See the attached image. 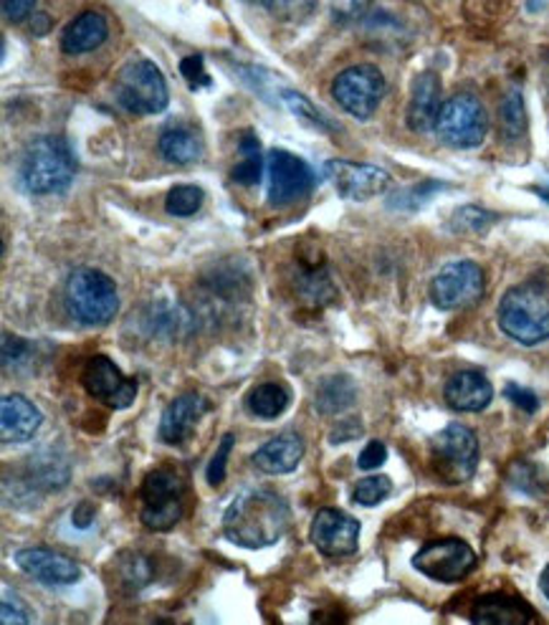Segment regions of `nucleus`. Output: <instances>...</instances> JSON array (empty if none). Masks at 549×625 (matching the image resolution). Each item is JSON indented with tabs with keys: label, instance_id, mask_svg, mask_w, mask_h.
<instances>
[{
	"label": "nucleus",
	"instance_id": "nucleus-1",
	"mask_svg": "<svg viewBox=\"0 0 549 625\" xmlns=\"http://www.w3.org/2000/svg\"><path fill=\"white\" fill-rule=\"evenodd\" d=\"M292 522L289 501L269 486H248L231 501L223 514L229 542L246 549L271 547L284 537Z\"/></svg>",
	"mask_w": 549,
	"mask_h": 625
},
{
	"label": "nucleus",
	"instance_id": "nucleus-2",
	"mask_svg": "<svg viewBox=\"0 0 549 625\" xmlns=\"http://www.w3.org/2000/svg\"><path fill=\"white\" fill-rule=\"evenodd\" d=\"M77 160L74 152L61 137H38L21 158L19 177L23 188L34 196H59L74 183Z\"/></svg>",
	"mask_w": 549,
	"mask_h": 625
},
{
	"label": "nucleus",
	"instance_id": "nucleus-3",
	"mask_svg": "<svg viewBox=\"0 0 549 625\" xmlns=\"http://www.w3.org/2000/svg\"><path fill=\"white\" fill-rule=\"evenodd\" d=\"M499 327L514 343L535 347L549 339V287L527 281L509 289L499 304Z\"/></svg>",
	"mask_w": 549,
	"mask_h": 625
},
{
	"label": "nucleus",
	"instance_id": "nucleus-4",
	"mask_svg": "<svg viewBox=\"0 0 549 625\" xmlns=\"http://www.w3.org/2000/svg\"><path fill=\"white\" fill-rule=\"evenodd\" d=\"M63 299H67L71 316L77 322L89 324V327L109 324L119 310L115 281L107 274L89 269V266L69 274L67 287H63Z\"/></svg>",
	"mask_w": 549,
	"mask_h": 625
},
{
	"label": "nucleus",
	"instance_id": "nucleus-5",
	"mask_svg": "<svg viewBox=\"0 0 549 625\" xmlns=\"http://www.w3.org/2000/svg\"><path fill=\"white\" fill-rule=\"evenodd\" d=\"M115 96L119 107L140 117L160 115L170 102L163 71L148 59H132L125 63L115 81Z\"/></svg>",
	"mask_w": 549,
	"mask_h": 625
},
{
	"label": "nucleus",
	"instance_id": "nucleus-6",
	"mask_svg": "<svg viewBox=\"0 0 549 625\" xmlns=\"http://www.w3.org/2000/svg\"><path fill=\"white\" fill-rule=\"evenodd\" d=\"M431 466L443 484H464L479 466V438L471 428L451 424L431 441Z\"/></svg>",
	"mask_w": 549,
	"mask_h": 625
},
{
	"label": "nucleus",
	"instance_id": "nucleus-7",
	"mask_svg": "<svg viewBox=\"0 0 549 625\" xmlns=\"http://www.w3.org/2000/svg\"><path fill=\"white\" fill-rule=\"evenodd\" d=\"M185 482L175 468L163 466L150 471L140 486L142 524L152 532H167L183 519Z\"/></svg>",
	"mask_w": 549,
	"mask_h": 625
},
{
	"label": "nucleus",
	"instance_id": "nucleus-8",
	"mask_svg": "<svg viewBox=\"0 0 549 625\" xmlns=\"http://www.w3.org/2000/svg\"><path fill=\"white\" fill-rule=\"evenodd\" d=\"M435 132L443 144L454 150L479 148L489 132V117L479 96L466 92L451 96L435 121Z\"/></svg>",
	"mask_w": 549,
	"mask_h": 625
},
{
	"label": "nucleus",
	"instance_id": "nucleus-9",
	"mask_svg": "<svg viewBox=\"0 0 549 625\" xmlns=\"http://www.w3.org/2000/svg\"><path fill=\"white\" fill-rule=\"evenodd\" d=\"M387 92V81L383 71L373 63H360V67L344 69L332 81V96L347 115L358 119H370L381 107Z\"/></svg>",
	"mask_w": 549,
	"mask_h": 625
},
{
	"label": "nucleus",
	"instance_id": "nucleus-10",
	"mask_svg": "<svg viewBox=\"0 0 549 625\" xmlns=\"http://www.w3.org/2000/svg\"><path fill=\"white\" fill-rule=\"evenodd\" d=\"M483 289H487V276L479 264L454 262L433 276L431 299L439 310H468L483 297Z\"/></svg>",
	"mask_w": 549,
	"mask_h": 625
},
{
	"label": "nucleus",
	"instance_id": "nucleus-11",
	"mask_svg": "<svg viewBox=\"0 0 549 625\" xmlns=\"http://www.w3.org/2000/svg\"><path fill=\"white\" fill-rule=\"evenodd\" d=\"M413 567L431 580L458 582L476 567V552L464 540H435L416 552Z\"/></svg>",
	"mask_w": 549,
	"mask_h": 625
},
{
	"label": "nucleus",
	"instance_id": "nucleus-12",
	"mask_svg": "<svg viewBox=\"0 0 549 625\" xmlns=\"http://www.w3.org/2000/svg\"><path fill=\"white\" fill-rule=\"evenodd\" d=\"M82 385L89 397L115 410H125L137 397V380L127 378L115 360L104 355L89 357L82 372Z\"/></svg>",
	"mask_w": 549,
	"mask_h": 625
},
{
	"label": "nucleus",
	"instance_id": "nucleus-13",
	"mask_svg": "<svg viewBox=\"0 0 549 625\" xmlns=\"http://www.w3.org/2000/svg\"><path fill=\"white\" fill-rule=\"evenodd\" d=\"M314 183V170L302 158L287 150L269 152V200L271 206H289V202L309 196Z\"/></svg>",
	"mask_w": 549,
	"mask_h": 625
},
{
	"label": "nucleus",
	"instance_id": "nucleus-14",
	"mask_svg": "<svg viewBox=\"0 0 549 625\" xmlns=\"http://www.w3.org/2000/svg\"><path fill=\"white\" fill-rule=\"evenodd\" d=\"M325 177L335 185V190L344 200L365 202L390 188V175L377 165H358L347 160H329L325 165Z\"/></svg>",
	"mask_w": 549,
	"mask_h": 625
},
{
	"label": "nucleus",
	"instance_id": "nucleus-15",
	"mask_svg": "<svg viewBox=\"0 0 549 625\" xmlns=\"http://www.w3.org/2000/svg\"><path fill=\"white\" fill-rule=\"evenodd\" d=\"M309 540L322 555L347 557L360 547V522L342 509H322L312 522Z\"/></svg>",
	"mask_w": 549,
	"mask_h": 625
},
{
	"label": "nucleus",
	"instance_id": "nucleus-16",
	"mask_svg": "<svg viewBox=\"0 0 549 625\" xmlns=\"http://www.w3.org/2000/svg\"><path fill=\"white\" fill-rule=\"evenodd\" d=\"M15 565L21 567L28 578H34L44 586L59 588V586H71L82 578V567H79L74 559L61 555V552L44 549V547H26L15 552Z\"/></svg>",
	"mask_w": 549,
	"mask_h": 625
},
{
	"label": "nucleus",
	"instance_id": "nucleus-17",
	"mask_svg": "<svg viewBox=\"0 0 549 625\" xmlns=\"http://www.w3.org/2000/svg\"><path fill=\"white\" fill-rule=\"evenodd\" d=\"M208 401L200 393H183L167 405L160 418V438L170 445H180L188 441L196 430L198 420L206 416Z\"/></svg>",
	"mask_w": 549,
	"mask_h": 625
},
{
	"label": "nucleus",
	"instance_id": "nucleus-18",
	"mask_svg": "<svg viewBox=\"0 0 549 625\" xmlns=\"http://www.w3.org/2000/svg\"><path fill=\"white\" fill-rule=\"evenodd\" d=\"M44 424L42 410L19 393L5 395L0 403V438L3 443H26Z\"/></svg>",
	"mask_w": 549,
	"mask_h": 625
},
{
	"label": "nucleus",
	"instance_id": "nucleus-19",
	"mask_svg": "<svg viewBox=\"0 0 549 625\" xmlns=\"http://www.w3.org/2000/svg\"><path fill=\"white\" fill-rule=\"evenodd\" d=\"M302 459H304V438L299 433H292V430L266 441L252 456L254 466L269 476L292 474V471L302 464Z\"/></svg>",
	"mask_w": 549,
	"mask_h": 625
},
{
	"label": "nucleus",
	"instance_id": "nucleus-20",
	"mask_svg": "<svg viewBox=\"0 0 549 625\" xmlns=\"http://www.w3.org/2000/svg\"><path fill=\"white\" fill-rule=\"evenodd\" d=\"M443 109L441 102V79L435 71H423L416 79L413 92H410L408 104V127L413 132H431Z\"/></svg>",
	"mask_w": 549,
	"mask_h": 625
},
{
	"label": "nucleus",
	"instance_id": "nucleus-21",
	"mask_svg": "<svg viewBox=\"0 0 549 625\" xmlns=\"http://www.w3.org/2000/svg\"><path fill=\"white\" fill-rule=\"evenodd\" d=\"M446 403L454 410L462 413H479L487 408L494 397V387H491L489 378L479 370H462L446 383Z\"/></svg>",
	"mask_w": 549,
	"mask_h": 625
},
{
	"label": "nucleus",
	"instance_id": "nucleus-22",
	"mask_svg": "<svg viewBox=\"0 0 549 625\" xmlns=\"http://www.w3.org/2000/svg\"><path fill=\"white\" fill-rule=\"evenodd\" d=\"M471 621L481 625H524L539 623L537 613L527 603L512 595H483L474 603Z\"/></svg>",
	"mask_w": 549,
	"mask_h": 625
},
{
	"label": "nucleus",
	"instance_id": "nucleus-23",
	"mask_svg": "<svg viewBox=\"0 0 549 625\" xmlns=\"http://www.w3.org/2000/svg\"><path fill=\"white\" fill-rule=\"evenodd\" d=\"M157 148L160 155L167 162H173V165H192V162H198L206 152L203 135L192 125H185V121L167 125L163 132H160Z\"/></svg>",
	"mask_w": 549,
	"mask_h": 625
},
{
	"label": "nucleus",
	"instance_id": "nucleus-24",
	"mask_svg": "<svg viewBox=\"0 0 549 625\" xmlns=\"http://www.w3.org/2000/svg\"><path fill=\"white\" fill-rule=\"evenodd\" d=\"M69 461L63 453L54 449L38 451L36 456L28 459L26 466V486L31 491H56L69 484Z\"/></svg>",
	"mask_w": 549,
	"mask_h": 625
},
{
	"label": "nucleus",
	"instance_id": "nucleus-25",
	"mask_svg": "<svg viewBox=\"0 0 549 625\" xmlns=\"http://www.w3.org/2000/svg\"><path fill=\"white\" fill-rule=\"evenodd\" d=\"M109 36V26L107 19L100 13H82L79 19H74L63 28L61 34V48L63 54L79 56V54H89L94 48H100L104 40Z\"/></svg>",
	"mask_w": 549,
	"mask_h": 625
},
{
	"label": "nucleus",
	"instance_id": "nucleus-26",
	"mask_svg": "<svg viewBox=\"0 0 549 625\" xmlns=\"http://www.w3.org/2000/svg\"><path fill=\"white\" fill-rule=\"evenodd\" d=\"M354 397H358V391H354L352 378L329 375L319 380L317 391H314V410L322 416H337V413L350 408Z\"/></svg>",
	"mask_w": 549,
	"mask_h": 625
},
{
	"label": "nucleus",
	"instance_id": "nucleus-27",
	"mask_svg": "<svg viewBox=\"0 0 549 625\" xmlns=\"http://www.w3.org/2000/svg\"><path fill=\"white\" fill-rule=\"evenodd\" d=\"M289 403H292V393H289V387L284 383H261L246 395L248 413L264 420L284 416Z\"/></svg>",
	"mask_w": 549,
	"mask_h": 625
},
{
	"label": "nucleus",
	"instance_id": "nucleus-28",
	"mask_svg": "<svg viewBox=\"0 0 549 625\" xmlns=\"http://www.w3.org/2000/svg\"><path fill=\"white\" fill-rule=\"evenodd\" d=\"M241 160L236 170H233V183L238 185H246V188H252V185L261 183V175H264V160H261V144H258V137L254 132H246L241 137Z\"/></svg>",
	"mask_w": 549,
	"mask_h": 625
},
{
	"label": "nucleus",
	"instance_id": "nucleus-29",
	"mask_svg": "<svg viewBox=\"0 0 549 625\" xmlns=\"http://www.w3.org/2000/svg\"><path fill=\"white\" fill-rule=\"evenodd\" d=\"M144 324H148L152 335H177L185 324H190V316L177 304H155L148 312Z\"/></svg>",
	"mask_w": 549,
	"mask_h": 625
},
{
	"label": "nucleus",
	"instance_id": "nucleus-30",
	"mask_svg": "<svg viewBox=\"0 0 549 625\" xmlns=\"http://www.w3.org/2000/svg\"><path fill=\"white\" fill-rule=\"evenodd\" d=\"M206 202V193L198 185H177L167 193L165 210L175 218H190L196 216Z\"/></svg>",
	"mask_w": 549,
	"mask_h": 625
},
{
	"label": "nucleus",
	"instance_id": "nucleus-31",
	"mask_svg": "<svg viewBox=\"0 0 549 625\" xmlns=\"http://www.w3.org/2000/svg\"><path fill=\"white\" fill-rule=\"evenodd\" d=\"M499 115H502V132L509 137V140L522 137L524 129H527V109H524L522 92H516V89L514 92H509Z\"/></svg>",
	"mask_w": 549,
	"mask_h": 625
},
{
	"label": "nucleus",
	"instance_id": "nucleus-32",
	"mask_svg": "<svg viewBox=\"0 0 549 625\" xmlns=\"http://www.w3.org/2000/svg\"><path fill=\"white\" fill-rule=\"evenodd\" d=\"M390 491H393L390 478L383 476V474H375V476H367V478H362V482L354 484L352 499L362 507H375V505H381L383 499L390 497Z\"/></svg>",
	"mask_w": 549,
	"mask_h": 625
},
{
	"label": "nucleus",
	"instance_id": "nucleus-33",
	"mask_svg": "<svg viewBox=\"0 0 549 625\" xmlns=\"http://www.w3.org/2000/svg\"><path fill=\"white\" fill-rule=\"evenodd\" d=\"M119 572H122L127 588L142 590L152 578V565L140 552H127V555L119 559Z\"/></svg>",
	"mask_w": 549,
	"mask_h": 625
},
{
	"label": "nucleus",
	"instance_id": "nucleus-34",
	"mask_svg": "<svg viewBox=\"0 0 549 625\" xmlns=\"http://www.w3.org/2000/svg\"><path fill=\"white\" fill-rule=\"evenodd\" d=\"M491 221H494V213H489V210L479 206H466L456 210L454 218H451V225H454V231L462 233H481L489 229Z\"/></svg>",
	"mask_w": 549,
	"mask_h": 625
},
{
	"label": "nucleus",
	"instance_id": "nucleus-35",
	"mask_svg": "<svg viewBox=\"0 0 549 625\" xmlns=\"http://www.w3.org/2000/svg\"><path fill=\"white\" fill-rule=\"evenodd\" d=\"M281 100H284L287 107L292 109L299 119L306 121V125L319 129V132H329V121L312 107V102L306 100V96L296 94V92H284L281 94Z\"/></svg>",
	"mask_w": 549,
	"mask_h": 625
},
{
	"label": "nucleus",
	"instance_id": "nucleus-36",
	"mask_svg": "<svg viewBox=\"0 0 549 625\" xmlns=\"http://www.w3.org/2000/svg\"><path fill=\"white\" fill-rule=\"evenodd\" d=\"M509 482H512L516 489L527 491V494H539L542 486H547V476H542L535 464H514L512 474H509Z\"/></svg>",
	"mask_w": 549,
	"mask_h": 625
},
{
	"label": "nucleus",
	"instance_id": "nucleus-37",
	"mask_svg": "<svg viewBox=\"0 0 549 625\" xmlns=\"http://www.w3.org/2000/svg\"><path fill=\"white\" fill-rule=\"evenodd\" d=\"M233 441H236V438H233V433H225L221 445H218L215 456L211 459V466H208V474H206L208 484H211V486H218L225 478V464H229Z\"/></svg>",
	"mask_w": 549,
	"mask_h": 625
},
{
	"label": "nucleus",
	"instance_id": "nucleus-38",
	"mask_svg": "<svg viewBox=\"0 0 549 625\" xmlns=\"http://www.w3.org/2000/svg\"><path fill=\"white\" fill-rule=\"evenodd\" d=\"M271 11L281 21H302L314 11V0H273Z\"/></svg>",
	"mask_w": 549,
	"mask_h": 625
},
{
	"label": "nucleus",
	"instance_id": "nucleus-39",
	"mask_svg": "<svg viewBox=\"0 0 549 625\" xmlns=\"http://www.w3.org/2000/svg\"><path fill=\"white\" fill-rule=\"evenodd\" d=\"M180 71H183V77L188 79L190 89H200V86L211 84V77H208V71H206L203 56H188V59H183Z\"/></svg>",
	"mask_w": 549,
	"mask_h": 625
},
{
	"label": "nucleus",
	"instance_id": "nucleus-40",
	"mask_svg": "<svg viewBox=\"0 0 549 625\" xmlns=\"http://www.w3.org/2000/svg\"><path fill=\"white\" fill-rule=\"evenodd\" d=\"M28 352H31V345L23 343L21 337H13V335L3 337V368L5 370L19 368V364L26 360Z\"/></svg>",
	"mask_w": 549,
	"mask_h": 625
},
{
	"label": "nucleus",
	"instance_id": "nucleus-41",
	"mask_svg": "<svg viewBox=\"0 0 549 625\" xmlns=\"http://www.w3.org/2000/svg\"><path fill=\"white\" fill-rule=\"evenodd\" d=\"M0 623H31V615L19 598H11V592L3 590V607H0Z\"/></svg>",
	"mask_w": 549,
	"mask_h": 625
},
{
	"label": "nucleus",
	"instance_id": "nucleus-42",
	"mask_svg": "<svg viewBox=\"0 0 549 625\" xmlns=\"http://www.w3.org/2000/svg\"><path fill=\"white\" fill-rule=\"evenodd\" d=\"M504 395L512 401L516 408H522V410H527V413H535L539 408V397L529 391V387H524V385H506V391Z\"/></svg>",
	"mask_w": 549,
	"mask_h": 625
},
{
	"label": "nucleus",
	"instance_id": "nucleus-43",
	"mask_svg": "<svg viewBox=\"0 0 549 625\" xmlns=\"http://www.w3.org/2000/svg\"><path fill=\"white\" fill-rule=\"evenodd\" d=\"M385 459H387L385 443H381V441H370V443L365 445V449H362V453H360L358 466H360L362 471H373V468H377V466H383Z\"/></svg>",
	"mask_w": 549,
	"mask_h": 625
},
{
	"label": "nucleus",
	"instance_id": "nucleus-44",
	"mask_svg": "<svg viewBox=\"0 0 549 625\" xmlns=\"http://www.w3.org/2000/svg\"><path fill=\"white\" fill-rule=\"evenodd\" d=\"M36 0H3V15L5 21H26L31 13H34Z\"/></svg>",
	"mask_w": 549,
	"mask_h": 625
},
{
	"label": "nucleus",
	"instance_id": "nucleus-45",
	"mask_svg": "<svg viewBox=\"0 0 549 625\" xmlns=\"http://www.w3.org/2000/svg\"><path fill=\"white\" fill-rule=\"evenodd\" d=\"M96 517V507L89 505V501H82L74 511H71V522H74L77 530H89Z\"/></svg>",
	"mask_w": 549,
	"mask_h": 625
},
{
	"label": "nucleus",
	"instance_id": "nucleus-46",
	"mask_svg": "<svg viewBox=\"0 0 549 625\" xmlns=\"http://www.w3.org/2000/svg\"><path fill=\"white\" fill-rule=\"evenodd\" d=\"M337 428H339V433L335 430V433H332V443L347 441V438H354V436H360V433H362V428H360L358 420H347V424L337 426Z\"/></svg>",
	"mask_w": 549,
	"mask_h": 625
},
{
	"label": "nucleus",
	"instance_id": "nucleus-47",
	"mask_svg": "<svg viewBox=\"0 0 549 625\" xmlns=\"http://www.w3.org/2000/svg\"><path fill=\"white\" fill-rule=\"evenodd\" d=\"M48 28H51V19H48V13L31 15V34L44 36V34H48Z\"/></svg>",
	"mask_w": 549,
	"mask_h": 625
},
{
	"label": "nucleus",
	"instance_id": "nucleus-48",
	"mask_svg": "<svg viewBox=\"0 0 549 625\" xmlns=\"http://www.w3.org/2000/svg\"><path fill=\"white\" fill-rule=\"evenodd\" d=\"M539 588H542V592H545V598L549 600V565L545 567V572H542V578H539Z\"/></svg>",
	"mask_w": 549,
	"mask_h": 625
},
{
	"label": "nucleus",
	"instance_id": "nucleus-49",
	"mask_svg": "<svg viewBox=\"0 0 549 625\" xmlns=\"http://www.w3.org/2000/svg\"><path fill=\"white\" fill-rule=\"evenodd\" d=\"M535 193H537V196L542 198L545 202H549V183H547V185H537Z\"/></svg>",
	"mask_w": 549,
	"mask_h": 625
},
{
	"label": "nucleus",
	"instance_id": "nucleus-50",
	"mask_svg": "<svg viewBox=\"0 0 549 625\" xmlns=\"http://www.w3.org/2000/svg\"><path fill=\"white\" fill-rule=\"evenodd\" d=\"M246 3H252V5H264V8H271L273 0H246Z\"/></svg>",
	"mask_w": 549,
	"mask_h": 625
},
{
	"label": "nucleus",
	"instance_id": "nucleus-51",
	"mask_svg": "<svg viewBox=\"0 0 549 625\" xmlns=\"http://www.w3.org/2000/svg\"><path fill=\"white\" fill-rule=\"evenodd\" d=\"M547 89H549V67H547Z\"/></svg>",
	"mask_w": 549,
	"mask_h": 625
}]
</instances>
